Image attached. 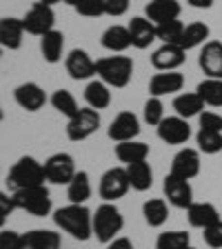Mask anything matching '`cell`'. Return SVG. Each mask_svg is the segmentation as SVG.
I'll return each instance as SVG.
<instances>
[{
  "label": "cell",
  "instance_id": "obj_1",
  "mask_svg": "<svg viewBox=\"0 0 222 249\" xmlns=\"http://www.w3.org/2000/svg\"><path fill=\"white\" fill-rule=\"evenodd\" d=\"M53 223L73 236L76 240H89L93 236V213L85 205H73L69 202L67 207H60L53 212Z\"/></svg>",
  "mask_w": 222,
  "mask_h": 249
},
{
  "label": "cell",
  "instance_id": "obj_2",
  "mask_svg": "<svg viewBox=\"0 0 222 249\" xmlns=\"http://www.w3.org/2000/svg\"><path fill=\"white\" fill-rule=\"evenodd\" d=\"M47 174H45V165L38 162L31 156H22L18 162H14V167L7 174V185L14 192L20 189H29V187H40L45 185Z\"/></svg>",
  "mask_w": 222,
  "mask_h": 249
},
{
  "label": "cell",
  "instance_id": "obj_3",
  "mask_svg": "<svg viewBox=\"0 0 222 249\" xmlns=\"http://www.w3.org/2000/svg\"><path fill=\"white\" fill-rule=\"evenodd\" d=\"M122 227H124V218L114 202H102L93 212V236L98 238V243L109 245L111 240L118 238Z\"/></svg>",
  "mask_w": 222,
  "mask_h": 249
},
{
  "label": "cell",
  "instance_id": "obj_4",
  "mask_svg": "<svg viewBox=\"0 0 222 249\" xmlns=\"http://www.w3.org/2000/svg\"><path fill=\"white\" fill-rule=\"evenodd\" d=\"M98 67V78L109 87L122 89L131 83L134 76V60L129 56H111V58H100L96 60Z\"/></svg>",
  "mask_w": 222,
  "mask_h": 249
},
{
  "label": "cell",
  "instance_id": "obj_5",
  "mask_svg": "<svg viewBox=\"0 0 222 249\" xmlns=\"http://www.w3.org/2000/svg\"><path fill=\"white\" fill-rule=\"evenodd\" d=\"M11 196H14L16 209H22V212L31 213V216L45 218L51 213V194H49V189L45 185L20 189V192H14Z\"/></svg>",
  "mask_w": 222,
  "mask_h": 249
},
{
  "label": "cell",
  "instance_id": "obj_6",
  "mask_svg": "<svg viewBox=\"0 0 222 249\" xmlns=\"http://www.w3.org/2000/svg\"><path fill=\"white\" fill-rule=\"evenodd\" d=\"M131 189L129 182V174H127V167H111L102 174L100 178V198L104 202H116L120 198L127 196V192Z\"/></svg>",
  "mask_w": 222,
  "mask_h": 249
},
{
  "label": "cell",
  "instance_id": "obj_7",
  "mask_svg": "<svg viewBox=\"0 0 222 249\" xmlns=\"http://www.w3.org/2000/svg\"><path fill=\"white\" fill-rule=\"evenodd\" d=\"M45 174L47 180L53 185H69L76 178V160L67 151H58L45 160Z\"/></svg>",
  "mask_w": 222,
  "mask_h": 249
},
{
  "label": "cell",
  "instance_id": "obj_8",
  "mask_svg": "<svg viewBox=\"0 0 222 249\" xmlns=\"http://www.w3.org/2000/svg\"><path fill=\"white\" fill-rule=\"evenodd\" d=\"M25 22V31L31 34V36H45L49 31L53 29L56 25V14H53V7L45 5V2H36V5H31L29 11L25 14L22 18Z\"/></svg>",
  "mask_w": 222,
  "mask_h": 249
},
{
  "label": "cell",
  "instance_id": "obj_9",
  "mask_svg": "<svg viewBox=\"0 0 222 249\" xmlns=\"http://www.w3.org/2000/svg\"><path fill=\"white\" fill-rule=\"evenodd\" d=\"M100 127V114L91 107L80 109V114L76 118H71L67 123V138L73 142H80V140H87L89 136H93Z\"/></svg>",
  "mask_w": 222,
  "mask_h": 249
},
{
  "label": "cell",
  "instance_id": "obj_10",
  "mask_svg": "<svg viewBox=\"0 0 222 249\" xmlns=\"http://www.w3.org/2000/svg\"><path fill=\"white\" fill-rule=\"evenodd\" d=\"M162 192H165V198L178 209H189L193 205V189L189 185V180L180 176H173V174H167L165 182H162Z\"/></svg>",
  "mask_w": 222,
  "mask_h": 249
},
{
  "label": "cell",
  "instance_id": "obj_11",
  "mask_svg": "<svg viewBox=\"0 0 222 249\" xmlns=\"http://www.w3.org/2000/svg\"><path fill=\"white\" fill-rule=\"evenodd\" d=\"M140 134V120L134 111H120L111 124H109V138L118 142H127V140H136V136Z\"/></svg>",
  "mask_w": 222,
  "mask_h": 249
},
{
  "label": "cell",
  "instance_id": "obj_12",
  "mask_svg": "<svg viewBox=\"0 0 222 249\" xmlns=\"http://www.w3.org/2000/svg\"><path fill=\"white\" fill-rule=\"evenodd\" d=\"M158 136L167 145H182L191 138V127L189 120L180 118V116H169L158 124Z\"/></svg>",
  "mask_w": 222,
  "mask_h": 249
},
{
  "label": "cell",
  "instance_id": "obj_13",
  "mask_svg": "<svg viewBox=\"0 0 222 249\" xmlns=\"http://www.w3.org/2000/svg\"><path fill=\"white\" fill-rule=\"evenodd\" d=\"M65 67H67V73L73 80H89V78L98 76L96 60H93L85 49H73V52H69L67 60H65Z\"/></svg>",
  "mask_w": 222,
  "mask_h": 249
},
{
  "label": "cell",
  "instance_id": "obj_14",
  "mask_svg": "<svg viewBox=\"0 0 222 249\" xmlns=\"http://www.w3.org/2000/svg\"><path fill=\"white\" fill-rule=\"evenodd\" d=\"M151 65L158 71H176L180 65H185L187 52L180 45H162L151 53Z\"/></svg>",
  "mask_w": 222,
  "mask_h": 249
},
{
  "label": "cell",
  "instance_id": "obj_15",
  "mask_svg": "<svg viewBox=\"0 0 222 249\" xmlns=\"http://www.w3.org/2000/svg\"><path fill=\"white\" fill-rule=\"evenodd\" d=\"M200 149H180L176 156H173V162H171V174L173 176H180L185 180H191L200 174Z\"/></svg>",
  "mask_w": 222,
  "mask_h": 249
},
{
  "label": "cell",
  "instance_id": "obj_16",
  "mask_svg": "<svg viewBox=\"0 0 222 249\" xmlns=\"http://www.w3.org/2000/svg\"><path fill=\"white\" fill-rule=\"evenodd\" d=\"M198 65H200V69L205 71L207 78L222 80V42L209 40L207 45H202L200 56H198Z\"/></svg>",
  "mask_w": 222,
  "mask_h": 249
},
{
  "label": "cell",
  "instance_id": "obj_17",
  "mask_svg": "<svg viewBox=\"0 0 222 249\" xmlns=\"http://www.w3.org/2000/svg\"><path fill=\"white\" fill-rule=\"evenodd\" d=\"M180 2L178 0H149L145 7V18H149L154 25L171 22L180 18Z\"/></svg>",
  "mask_w": 222,
  "mask_h": 249
},
{
  "label": "cell",
  "instance_id": "obj_18",
  "mask_svg": "<svg viewBox=\"0 0 222 249\" xmlns=\"http://www.w3.org/2000/svg\"><path fill=\"white\" fill-rule=\"evenodd\" d=\"M14 100L20 105L25 111H38L45 107L47 93L38 83H22L14 89Z\"/></svg>",
  "mask_w": 222,
  "mask_h": 249
},
{
  "label": "cell",
  "instance_id": "obj_19",
  "mask_svg": "<svg viewBox=\"0 0 222 249\" xmlns=\"http://www.w3.org/2000/svg\"><path fill=\"white\" fill-rule=\"evenodd\" d=\"M127 27H129L131 42H134L136 49H147V47H151L154 40H158V27H155L149 18L138 16V18L129 20Z\"/></svg>",
  "mask_w": 222,
  "mask_h": 249
},
{
  "label": "cell",
  "instance_id": "obj_20",
  "mask_svg": "<svg viewBox=\"0 0 222 249\" xmlns=\"http://www.w3.org/2000/svg\"><path fill=\"white\" fill-rule=\"evenodd\" d=\"M185 85V78L178 71H160L155 73L149 80V96L155 98H162V96H169V93H176L182 89Z\"/></svg>",
  "mask_w": 222,
  "mask_h": 249
},
{
  "label": "cell",
  "instance_id": "obj_21",
  "mask_svg": "<svg viewBox=\"0 0 222 249\" xmlns=\"http://www.w3.org/2000/svg\"><path fill=\"white\" fill-rule=\"evenodd\" d=\"M62 238L51 229H31L22 233V249H60Z\"/></svg>",
  "mask_w": 222,
  "mask_h": 249
},
{
  "label": "cell",
  "instance_id": "obj_22",
  "mask_svg": "<svg viewBox=\"0 0 222 249\" xmlns=\"http://www.w3.org/2000/svg\"><path fill=\"white\" fill-rule=\"evenodd\" d=\"M100 42H102L104 49H109V52H114V53H122V52H127L129 47H134L129 27H124V25L107 27L104 34H102V38H100Z\"/></svg>",
  "mask_w": 222,
  "mask_h": 249
},
{
  "label": "cell",
  "instance_id": "obj_23",
  "mask_svg": "<svg viewBox=\"0 0 222 249\" xmlns=\"http://www.w3.org/2000/svg\"><path fill=\"white\" fill-rule=\"evenodd\" d=\"M22 36H25V22L18 18H2L0 20V45L5 49H20Z\"/></svg>",
  "mask_w": 222,
  "mask_h": 249
},
{
  "label": "cell",
  "instance_id": "obj_24",
  "mask_svg": "<svg viewBox=\"0 0 222 249\" xmlns=\"http://www.w3.org/2000/svg\"><path fill=\"white\" fill-rule=\"evenodd\" d=\"M187 218H189L191 227L207 229L220 220V213H218V209L211 202H193L191 207L187 209Z\"/></svg>",
  "mask_w": 222,
  "mask_h": 249
},
{
  "label": "cell",
  "instance_id": "obj_25",
  "mask_svg": "<svg viewBox=\"0 0 222 249\" xmlns=\"http://www.w3.org/2000/svg\"><path fill=\"white\" fill-rule=\"evenodd\" d=\"M62 52H65V34L58 29H51L49 34L40 38V53L45 58V62L56 65L62 60Z\"/></svg>",
  "mask_w": 222,
  "mask_h": 249
},
{
  "label": "cell",
  "instance_id": "obj_26",
  "mask_svg": "<svg viewBox=\"0 0 222 249\" xmlns=\"http://www.w3.org/2000/svg\"><path fill=\"white\" fill-rule=\"evenodd\" d=\"M116 158L124 165H134V162H142L149 156V145L140 142V140H127V142H118L116 145Z\"/></svg>",
  "mask_w": 222,
  "mask_h": 249
},
{
  "label": "cell",
  "instance_id": "obj_27",
  "mask_svg": "<svg viewBox=\"0 0 222 249\" xmlns=\"http://www.w3.org/2000/svg\"><path fill=\"white\" fill-rule=\"evenodd\" d=\"M173 109H176V116L189 120L193 116H200L205 111V100L198 96V91H189V93H180L173 98Z\"/></svg>",
  "mask_w": 222,
  "mask_h": 249
},
{
  "label": "cell",
  "instance_id": "obj_28",
  "mask_svg": "<svg viewBox=\"0 0 222 249\" xmlns=\"http://www.w3.org/2000/svg\"><path fill=\"white\" fill-rule=\"evenodd\" d=\"M85 100L91 109L100 111V109H107L111 105V91H109V85L102 80H91V83L85 87Z\"/></svg>",
  "mask_w": 222,
  "mask_h": 249
},
{
  "label": "cell",
  "instance_id": "obj_29",
  "mask_svg": "<svg viewBox=\"0 0 222 249\" xmlns=\"http://www.w3.org/2000/svg\"><path fill=\"white\" fill-rule=\"evenodd\" d=\"M67 198L73 205H85L91 198V180L87 171H78L76 178L67 185Z\"/></svg>",
  "mask_w": 222,
  "mask_h": 249
},
{
  "label": "cell",
  "instance_id": "obj_30",
  "mask_svg": "<svg viewBox=\"0 0 222 249\" xmlns=\"http://www.w3.org/2000/svg\"><path fill=\"white\" fill-rule=\"evenodd\" d=\"M127 174H129V182L136 192H147L151 189V182H154V169L147 160L142 162H134V165H127Z\"/></svg>",
  "mask_w": 222,
  "mask_h": 249
},
{
  "label": "cell",
  "instance_id": "obj_31",
  "mask_svg": "<svg viewBox=\"0 0 222 249\" xmlns=\"http://www.w3.org/2000/svg\"><path fill=\"white\" fill-rule=\"evenodd\" d=\"M209 34H211L209 25H205V22H191V25L185 27L180 47L185 52H189V49H196V47H200V45H207Z\"/></svg>",
  "mask_w": 222,
  "mask_h": 249
},
{
  "label": "cell",
  "instance_id": "obj_32",
  "mask_svg": "<svg viewBox=\"0 0 222 249\" xmlns=\"http://www.w3.org/2000/svg\"><path fill=\"white\" fill-rule=\"evenodd\" d=\"M142 216H145L147 225L149 227H162L169 218V207H167V200L162 198H151L142 205Z\"/></svg>",
  "mask_w": 222,
  "mask_h": 249
},
{
  "label": "cell",
  "instance_id": "obj_33",
  "mask_svg": "<svg viewBox=\"0 0 222 249\" xmlns=\"http://www.w3.org/2000/svg\"><path fill=\"white\" fill-rule=\"evenodd\" d=\"M49 100H51L53 109H56L58 114L67 116L69 120L76 118V116L80 114V107H78L76 98H73V93L67 91V89H58V91H53V96Z\"/></svg>",
  "mask_w": 222,
  "mask_h": 249
},
{
  "label": "cell",
  "instance_id": "obj_34",
  "mask_svg": "<svg viewBox=\"0 0 222 249\" xmlns=\"http://www.w3.org/2000/svg\"><path fill=\"white\" fill-rule=\"evenodd\" d=\"M196 91L205 100V105H209V107H222V80H218V78H205L198 85Z\"/></svg>",
  "mask_w": 222,
  "mask_h": 249
},
{
  "label": "cell",
  "instance_id": "obj_35",
  "mask_svg": "<svg viewBox=\"0 0 222 249\" xmlns=\"http://www.w3.org/2000/svg\"><path fill=\"white\" fill-rule=\"evenodd\" d=\"M191 247V238L187 231H162L155 240V249H189Z\"/></svg>",
  "mask_w": 222,
  "mask_h": 249
},
{
  "label": "cell",
  "instance_id": "obj_36",
  "mask_svg": "<svg viewBox=\"0 0 222 249\" xmlns=\"http://www.w3.org/2000/svg\"><path fill=\"white\" fill-rule=\"evenodd\" d=\"M158 27V40H162V45H180L182 42V34H185V25L180 20H171V22H162Z\"/></svg>",
  "mask_w": 222,
  "mask_h": 249
},
{
  "label": "cell",
  "instance_id": "obj_37",
  "mask_svg": "<svg viewBox=\"0 0 222 249\" xmlns=\"http://www.w3.org/2000/svg\"><path fill=\"white\" fill-rule=\"evenodd\" d=\"M198 149L202 154H218L222 151V134L220 131H209V129H200L196 136Z\"/></svg>",
  "mask_w": 222,
  "mask_h": 249
},
{
  "label": "cell",
  "instance_id": "obj_38",
  "mask_svg": "<svg viewBox=\"0 0 222 249\" xmlns=\"http://www.w3.org/2000/svg\"><path fill=\"white\" fill-rule=\"evenodd\" d=\"M165 118L167 116H165V105H162V98L149 96V100L145 103V123L158 127Z\"/></svg>",
  "mask_w": 222,
  "mask_h": 249
},
{
  "label": "cell",
  "instance_id": "obj_39",
  "mask_svg": "<svg viewBox=\"0 0 222 249\" xmlns=\"http://www.w3.org/2000/svg\"><path fill=\"white\" fill-rule=\"evenodd\" d=\"M73 9L85 18H98V16L107 14V0H78Z\"/></svg>",
  "mask_w": 222,
  "mask_h": 249
},
{
  "label": "cell",
  "instance_id": "obj_40",
  "mask_svg": "<svg viewBox=\"0 0 222 249\" xmlns=\"http://www.w3.org/2000/svg\"><path fill=\"white\" fill-rule=\"evenodd\" d=\"M202 238H205V243L209 245V247L213 249H222V220H218L216 225H211V227L202 229Z\"/></svg>",
  "mask_w": 222,
  "mask_h": 249
},
{
  "label": "cell",
  "instance_id": "obj_41",
  "mask_svg": "<svg viewBox=\"0 0 222 249\" xmlns=\"http://www.w3.org/2000/svg\"><path fill=\"white\" fill-rule=\"evenodd\" d=\"M200 120V129H209V131H220L222 134V116L216 111H202L198 116Z\"/></svg>",
  "mask_w": 222,
  "mask_h": 249
},
{
  "label": "cell",
  "instance_id": "obj_42",
  "mask_svg": "<svg viewBox=\"0 0 222 249\" xmlns=\"http://www.w3.org/2000/svg\"><path fill=\"white\" fill-rule=\"evenodd\" d=\"M0 249H22V233L2 229L0 231Z\"/></svg>",
  "mask_w": 222,
  "mask_h": 249
},
{
  "label": "cell",
  "instance_id": "obj_43",
  "mask_svg": "<svg viewBox=\"0 0 222 249\" xmlns=\"http://www.w3.org/2000/svg\"><path fill=\"white\" fill-rule=\"evenodd\" d=\"M131 0H107V14L114 16V18H120L129 11Z\"/></svg>",
  "mask_w": 222,
  "mask_h": 249
},
{
  "label": "cell",
  "instance_id": "obj_44",
  "mask_svg": "<svg viewBox=\"0 0 222 249\" xmlns=\"http://www.w3.org/2000/svg\"><path fill=\"white\" fill-rule=\"evenodd\" d=\"M16 209V202H14V196H7V194H0V220L5 223L7 216Z\"/></svg>",
  "mask_w": 222,
  "mask_h": 249
},
{
  "label": "cell",
  "instance_id": "obj_45",
  "mask_svg": "<svg viewBox=\"0 0 222 249\" xmlns=\"http://www.w3.org/2000/svg\"><path fill=\"white\" fill-rule=\"evenodd\" d=\"M107 249H136L134 243H131L129 238H124V236H118L116 240H111V243L107 245Z\"/></svg>",
  "mask_w": 222,
  "mask_h": 249
},
{
  "label": "cell",
  "instance_id": "obj_46",
  "mask_svg": "<svg viewBox=\"0 0 222 249\" xmlns=\"http://www.w3.org/2000/svg\"><path fill=\"white\" fill-rule=\"evenodd\" d=\"M187 2H189L193 9H209L216 0H187Z\"/></svg>",
  "mask_w": 222,
  "mask_h": 249
},
{
  "label": "cell",
  "instance_id": "obj_47",
  "mask_svg": "<svg viewBox=\"0 0 222 249\" xmlns=\"http://www.w3.org/2000/svg\"><path fill=\"white\" fill-rule=\"evenodd\" d=\"M40 2H45V5L53 7V5H58V2H65V0H40Z\"/></svg>",
  "mask_w": 222,
  "mask_h": 249
},
{
  "label": "cell",
  "instance_id": "obj_48",
  "mask_svg": "<svg viewBox=\"0 0 222 249\" xmlns=\"http://www.w3.org/2000/svg\"><path fill=\"white\" fill-rule=\"evenodd\" d=\"M65 2H67V5H71V7L78 5V0H65Z\"/></svg>",
  "mask_w": 222,
  "mask_h": 249
},
{
  "label": "cell",
  "instance_id": "obj_49",
  "mask_svg": "<svg viewBox=\"0 0 222 249\" xmlns=\"http://www.w3.org/2000/svg\"><path fill=\"white\" fill-rule=\"evenodd\" d=\"M189 249H196V247H189Z\"/></svg>",
  "mask_w": 222,
  "mask_h": 249
}]
</instances>
